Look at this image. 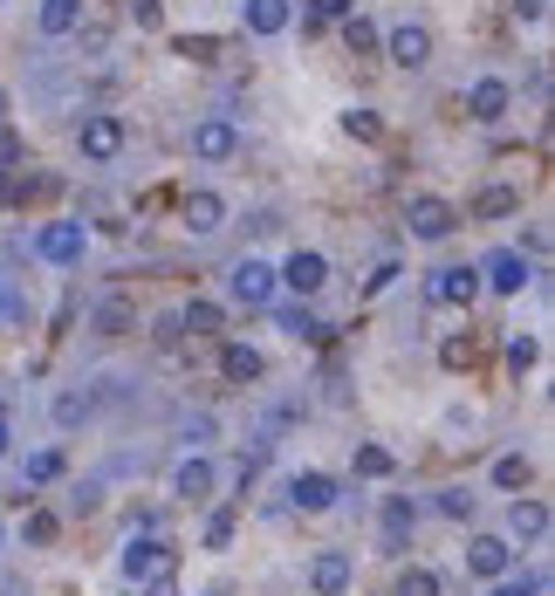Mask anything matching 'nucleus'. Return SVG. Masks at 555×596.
Returning a JSON list of instances; mask_svg holds the SVG:
<instances>
[{"label": "nucleus", "mask_w": 555, "mask_h": 596, "mask_svg": "<svg viewBox=\"0 0 555 596\" xmlns=\"http://www.w3.org/2000/svg\"><path fill=\"white\" fill-rule=\"evenodd\" d=\"M172 569H179V549L131 535V549H123V576H131V583H172Z\"/></svg>", "instance_id": "f03ea898"}, {"label": "nucleus", "mask_w": 555, "mask_h": 596, "mask_svg": "<svg viewBox=\"0 0 555 596\" xmlns=\"http://www.w3.org/2000/svg\"><path fill=\"white\" fill-rule=\"evenodd\" d=\"M535 357H542V350H535V336H515V343H508V371H515V377H521V371H535Z\"/></svg>", "instance_id": "7c9ffc66"}, {"label": "nucleus", "mask_w": 555, "mask_h": 596, "mask_svg": "<svg viewBox=\"0 0 555 596\" xmlns=\"http://www.w3.org/2000/svg\"><path fill=\"white\" fill-rule=\"evenodd\" d=\"M322 281H330V261H322L316 247H295L282 268H274V289H295V295H316Z\"/></svg>", "instance_id": "7ed1b4c3"}, {"label": "nucleus", "mask_w": 555, "mask_h": 596, "mask_svg": "<svg viewBox=\"0 0 555 596\" xmlns=\"http://www.w3.org/2000/svg\"><path fill=\"white\" fill-rule=\"evenodd\" d=\"M439 357H446V371H467V364H473V336H452Z\"/></svg>", "instance_id": "473e14b6"}, {"label": "nucleus", "mask_w": 555, "mask_h": 596, "mask_svg": "<svg viewBox=\"0 0 555 596\" xmlns=\"http://www.w3.org/2000/svg\"><path fill=\"white\" fill-rule=\"evenodd\" d=\"M385 48H391V62H398V69H418L425 56H433V35H425L418 21H405V28H391V42H385Z\"/></svg>", "instance_id": "dca6fc26"}, {"label": "nucleus", "mask_w": 555, "mask_h": 596, "mask_svg": "<svg viewBox=\"0 0 555 596\" xmlns=\"http://www.w3.org/2000/svg\"><path fill=\"white\" fill-rule=\"evenodd\" d=\"M240 21H247V35H288V21H295V0H247L240 8Z\"/></svg>", "instance_id": "f8f14e48"}, {"label": "nucleus", "mask_w": 555, "mask_h": 596, "mask_svg": "<svg viewBox=\"0 0 555 596\" xmlns=\"http://www.w3.org/2000/svg\"><path fill=\"white\" fill-rule=\"evenodd\" d=\"M385 528H391V535H405V528H412V507H405V501H391V507H385Z\"/></svg>", "instance_id": "4c0bfd02"}, {"label": "nucleus", "mask_w": 555, "mask_h": 596, "mask_svg": "<svg viewBox=\"0 0 555 596\" xmlns=\"http://www.w3.org/2000/svg\"><path fill=\"white\" fill-rule=\"evenodd\" d=\"M343 42H350V56H377V28H370L364 14H350V21H343Z\"/></svg>", "instance_id": "393cba45"}, {"label": "nucleus", "mask_w": 555, "mask_h": 596, "mask_svg": "<svg viewBox=\"0 0 555 596\" xmlns=\"http://www.w3.org/2000/svg\"><path fill=\"white\" fill-rule=\"evenodd\" d=\"M8 439H14V432H8V419H0V453H8Z\"/></svg>", "instance_id": "a19ab883"}, {"label": "nucleus", "mask_w": 555, "mask_h": 596, "mask_svg": "<svg viewBox=\"0 0 555 596\" xmlns=\"http://www.w3.org/2000/svg\"><path fill=\"white\" fill-rule=\"evenodd\" d=\"M494 596H542V576H494Z\"/></svg>", "instance_id": "2f4dec72"}, {"label": "nucleus", "mask_w": 555, "mask_h": 596, "mask_svg": "<svg viewBox=\"0 0 555 596\" xmlns=\"http://www.w3.org/2000/svg\"><path fill=\"white\" fill-rule=\"evenodd\" d=\"M481 289H494V295H521V289H528V261H521L515 247L487 254V268H481Z\"/></svg>", "instance_id": "1a4fd4ad"}, {"label": "nucleus", "mask_w": 555, "mask_h": 596, "mask_svg": "<svg viewBox=\"0 0 555 596\" xmlns=\"http://www.w3.org/2000/svg\"><path fill=\"white\" fill-rule=\"evenodd\" d=\"M357 474H364V480H391L398 459H391L385 446H357Z\"/></svg>", "instance_id": "b1692460"}, {"label": "nucleus", "mask_w": 555, "mask_h": 596, "mask_svg": "<svg viewBox=\"0 0 555 596\" xmlns=\"http://www.w3.org/2000/svg\"><path fill=\"white\" fill-rule=\"evenodd\" d=\"M158 14H165L158 0H131V21H138V28H158Z\"/></svg>", "instance_id": "e433bc0d"}, {"label": "nucleus", "mask_w": 555, "mask_h": 596, "mask_svg": "<svg viewBox=\"0 0 555 596\" xmlns=\"http://www.w3.org/2000/svg\"><path fill=\"white\" fill-rule=\"evenodd\" d=\"M172 494H179V501H206V494H213V466H206V459H179Z\"/></svg>", "instance_id": "a211bd4d"}, {"label": "nucleus", "mask_w": 555, "mask_h": 596, "mask_svg": "<svg viewBox=\"0 0 555 596\" xmlns=\"http://www.w3.org/2000/svg\"><path fill=\"white\" fill-rule=\"evenodd\" d=\"M398 596H439V576L433 569H405V576H398Z\"/></svg>", "instance_id": "cd10ccee"}, {"label": "nucleus", "mask_w": 555, "mask_h": 596, "mask_svg": "<svg viewBox=\"0 0 555 596\" xmlns=\"http://www.w3.org/2000/svg\"><path fill=\"white\" fill-rule=\"evenodd\" d=\"M473 295H481V268H439L433 274V302L439 308H473Z\"/></svg>", "instance_id": "9d476101"}, {"label": "nucleus", "mask_w": 555, "mask_h": 596, "mask_svg": "<svg viewBox=\"0 0 555 596\" xmlns=\"http://www.w3.org/2000/svg\"><path fill=\"white\" fill-rule=\"evenodd\" d=\"M131 323H138V316H131V302H104V308H96V329H104V336H123Z\"/></svg>", "instance_id": "a878e982"}, {"label": "nucleus", "mask_w": 555, "mask_h": 596, "mask_svg": "<svg viewBox=\"0 0 555 596\" xmlns=\"http://www.w3.org/2000/svg\"><path fill=\"white\" fill-rule=\"evenodd\" d=\"M350 576H357V569H350V556H343V549H322V556L309 562V589H316V596H343V589H350Z\"/></svg>", "instance_id": "ddd939ff"}, {"label": "nucleus", "mask_w": 555, "mask_h": 596, "mask_svg": "<svg viewBox=\"0 0 555 596\" xmlns=\"http://www.w3.org/2000/svg\"><path fill=\"white\" fill-rule=\"evenodd\" d=\"M83 419H90V398L83 392H62L56 398V425H83Z\"/></svg>", "instance_id": "c85d7f7f"}, {"label": "nucleus", "mask_w": 555, "mask_h": 596, "mask_svg": "<svg viewBox=\"0 0 555 596\" xmlns=\"http://www.w3.org/2000/svg\"><path fill=\"white\" fill-rule=\"evenodd\" d=\"M28 541H56V514H28Z\"/></svg>", "instance_id": "58836bf2"}, {"label": "nucleus", "mask_w": 555, "mask_h": 596, "mask_svg": "<svg viewBox=\"0 0 555 596\" xmlns=\"http://www.w3.org/2000/svg\"><path fill=\"white\" fill-rule=\"evenodd\" d=\"M226 541H234V514H213V522H206V549H226Z\"/></svg>", "instance_id": "c9c22d12"}, {"label": "nucleus", "mask_w": 555, "mask_h": 596, "mask_svg": "<svg viewBox=\"0 0 555 596\" xmlns=\"http://www.w3.org/2000/svg\"><path fill=\"white\" fill-rule=\"evenodd\" d=\"M220 371L234 377V384H255L268 364H261V350H255V343H226V350H220Z\"/></svg>", "instance_id": "aec40b11"}, {"label": "nucleus", "mask_w": 555, "mask_h": 596, "mask_svg": "<svg viewBox=\"0 0 555 596\" xmlns=\"http://www.w3.org/2000/svg\"><path fill=\"white\" fill-rule=\"evenodd\" d=\"M508 213H521V192L515 186H487L481 199H473V220H508Z\"/></svg>", "instance_id": "412c9836"}, {"label": "nucleus", "mask_w": 555, "mask_h": 596, "mask_svg": "<svg viewBox=\"0 0 555 596\" xmlns=\"http://www.w3.org/2000/svg\"><path fill=\"white\" fill-rule=\"evenodd\" d=\"M508 103H515V90L500 83V75H481V83L467 90V117H481V124H500V117H508Z\"/></svg>", "instance_id": "9b49d317"}, {"label": "nucleus", "mask_w": 555, "mask_h": 596, "mask_svg": "<svg viewBox=\"0 0 555 596\" xmlns=\"http://www.w3.org/2000/svg\"><path fill=\"white\" fill-rule=\"evenodd\" d=\"M528 480H535V459H528V453H500L494 459V487H500V494H528Z\"/></svg>", "instance_id": "6ab92c4d"}, {"label": "nucleus", "mask_w": 555, "mask_h": 596, "mask_svg": "<svg viewBox=\"0 0 555 596\" xmlns=\"http://www.w3.org/2000/svg\"><path fill=\"white\" fill-rule=\"evenodd\" d=\"M0 117H8V96H0Z\"/></svg>", "instance_id": "79ce46f5"}, {"label": "nucleus", "mask_w": 555, "mask_h": 596, "mask_svg": "<svg viewBox=\"0 0 555 596\" xmlns=\"http://www.w3.org/2000/svg\"><path fill=\"white\" fill-rule=\"evenodd\" d=\"M83 247H90L83 220H48V226L35 233V254H42L48 268H75V261H83Z\"/></svg>", "instance_id": "f257e3e1"}, {"label": "nucleus", "mask_w": 555, "mask_h": 596, "mask_svg": "<svg viewBox=\"0 0 555 596\" xmlns=\"http://www.w3.org/2000/svg\"><path fill=\"white\" fill-rule=\"evenodd\" d=\"M282 329H288V336H302V343H316V336H322V323L309 316V308H282Z\"/></svg>", "instance_id": "bb28decb"}, {"label": "nucleus", "mask_w": 555, "mask_h": 596, "mask_svg": "<svg viewBox=\"0 0 555 596\" xmlns=\"http://www.w3.org/2000/svg\"><path fill=\"white\" fill-rule=\"evenodd\" d=\"M467 569H473L481 583H494V576H508V569H515V549H508L500 535H473V541H467Z\"/></svg>", "instance_id": "6e6552de"}, {"label": "nucleus", "mask_w": 555, "mask_h": 596, "mask_svg": "<svg viewBox=\"0 0 555 596\" xmlns=\"http://www.w3.org/2000/svg\"><path fill=\"white\" fill-rule=\"evenodd\" d=\"M0 549H8V528H0Z\"/></svg>", "instance_id": "37998d69"}, {"label": "nucleus", "mask_w": 555, "mask_h": 596, "mask_svg": "<svg viewBox=\"0 0 555 596\" xmlns=\"http://www.w3.org/2000/svg\"><path fill=\"white\" fill-rule=\"evenodd\" d=\"M83 21V0H42V35H75Z\"/></svg>", "instance_id": "4be33fe9"}, {"label": "nucleus", "mask_w": 555, "mask_h": 596, "mask_svg": "<svg viewBox=\"0 0 555 596\" xmlns=\"http://www.w3.org/2000/svg\"><path fill=\"white\" fill-rule=\"evenodd\" d=\"M226 289H234V302H247V308H268L274 302V268L255 261V254H240L234 274H226Z\"/></svg>", "instance_id": "20e7f679"}, {"label": "nucleus", "mask_w": 555, "mask_h": 596, "mask_svg": "<svg viewBox=\"0 0 555 596\" xmlns=\"http://www.w3.org/2000/svg\"><path fill=\"white\" fill-rule=\"evenodd\" d=\"M439 514H452V522H467V514H473V494H460V487H446V494H439Z\"/></svg>", "instance_id": "72a5a7b5"}, {"label": "nucleus", "mask_w": 555, "mask_h": 596, "mask_svg": "<svg viewBox=\"0 0 555 596\" xmlns=\"http://www.w3.org/2000/svg\"><path fill=\"white\" fill-rule=\"evenodd\" d=\"M75 144H83V159H90V165H110L117 151H123V124H117V117H83Z\"/></svg>", "instance_id": "39448f33"}, {"label": "nucleus", "mask_w": 555, "mask_h": 596, "mask_svg": "<svg viewBox=\"0 0 555 596\" xmlns=\"http://www.w3.org/2000/svg\"><path fill=\"white\" fill-rule=\"evenodd\" d=\"M179 213H186L192 233H220V226H226V199H220V192H186Z\"/></svg>", "instance_id": "f3484780"}, {"label": "nucleus", "mask_w": 555, "mask_h": 596, "mask_svg": "<svg viewBox=\"0 0 555 596\" xmlns=\"http://www.w3.org/2000/svg\"><path fill=\"white\" fill-rule=\"evenodd\" d=\"M179 329L213 336V329H220V302H186V308H179Z\"/></svg>", "instance_id": "5701e85b"}, {"label": "nucleus", "mask_w": 555, "mask_h": 596, "mask_svg": "<svg viewBox=\"0 0 555 596\" xmlns=\"http://www.w3.org/2000/svg\"><path fill=\"white\" fill-rule=\"evenodd\" d=\"M56 474H62V453H56V446H48V453H35V459H28V487H48V480H56Z\"/></svg>", "instance_id": "c756f323"}, {"label": "nucleus", "mask_w": 555, "mask_h": 596, "mask_svg": "<svg viewBox=\"0 0 555 596\" xmlns=\"http://www.w3.org/2000/svg\"><path fill=\"white\" fill-rule=\"evenodd\" d=\"M508 535H515V541H542V535H548V507H542L535 494H515V507H508Z\"/></svg>", "instance_id": "2eb2a0df"}, {"label": "nucleus", "mask_w": 555, "mask_h": 596, "mask_svg": "<svg viewBox=\"0 0 555 596\" xmlns=\"http://www.w3.org/2000/svg\"><path fill=\"white\" fill-rule=\"evenodd\" d=\"M288 501H295L302 514H330V507H336V480H330V474H295V480H288Z\"/></svg>", "instance_id": "4468645a"}, {"label": "nucleus", "mask_w": 555, "mask_h": 596, "mask_svg": "<svg viewBox=\"0 0 555 596\" xmlns=\"http://www.w3.org/2000/svg\"><path fill=\"white\" fill-rule=\"evenodd\" d=\"M405 220H412V233H418V241H446V233L460 226V213H452L446 199H433V192H418V199L405 206Z\"/></svg>", "instance_id": "423d86ee"}, {"label": "nucleus", "mask_w": 555, "mask_h": 596, "mask_svg": "<svg viewBox=\"0 0 555 596\" xmlns=\"http://www.w3.org/2000/svg\"><path fill=\"white\" fill-rule=\"evenodd\" d=\"M515 14H521V21H542V14H548V0H515Z\"/></svg>", "instance_id": "ea45409f"}, {"label": "nucleus", "mask_w": 555, "mask_h": 596, "mask_svg": "<svg viewBox=\"0 0 555 596\" xmlns=\"http://www.w3.org/2000/svg\"><path fill=\"white\" fill-rule=\"evenodd\" d=\"M343 131L350 138H377V110H343Z\"/></svg>", "instance_id": "f704fd0d"}, {"label": "nucleus", "mask_w": 555, "mask_h": 596, "mask_svg": "<svg viewBox=\"0 0 555 596\" xmlns=\"http://www.w3.org/2000/svg\"><path fill=\"white\" fill-rule=\"evenodd\" d=\"M240 151V131L226 117H206V124H192V159H206V165H220V159H234Z\"/></svg>", "instance_id": "0eeeda50"}]
</instances>
